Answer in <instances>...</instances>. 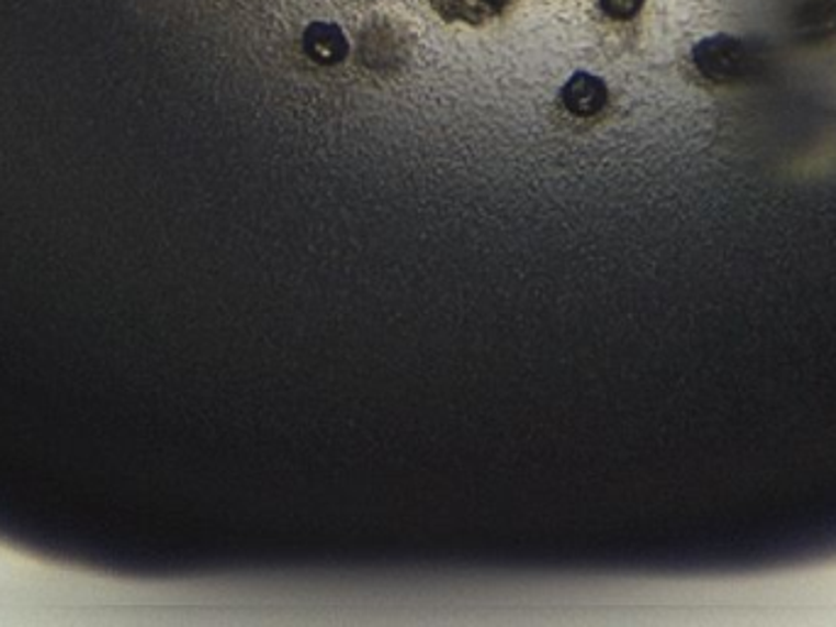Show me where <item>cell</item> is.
<instances>
[{"mask_svg": "<svg viewBox=\"0 0 836 627\" xmlns=\"http://www.w3.org/2000/svg\"><path fill=\"white\" fill-rule=\"evenodd\" d=\"M692 64L697 74L714 87H738L754 81L764 71V57L746 37L720 35L704 37L692 47Z\"/></svg>", "mask_w": 836, "mask_h": 627, "instance_id": "6da1fadb", "label": "cell"}, {"mask_svg": "<svg viewBox=\"0 0 836 627\" xmlns=\"http://www.w3.org/2000/svg\"><path fill=\"white\" fill-rule=\"evenodd\" d=\"M304 47L318 64H336L348 55V40L336 23H310L304 32Z\"/></svg>", "mask_w": 836, "mask_h": 627, "instance_id": "7a4b0ae2", "label": "cell"}, {"mask_svg": "<svg viewBox=\"0 0 836 627\" xmlns=\"http://www.w3.org/2000/svg\"><path fill=\"white\" fill-rule=\"evenodd\" d=\"M563 103L577 115H592L607 103V87L592 74H575L563 87Z\"/></svg>", "mask_w": 836, "mask_h": 627, "instance_id": "3957f363", "label": "cell"}, {"mask_svg": "<svg viewBox=\"0 0 836 627\" xmlns=\"http://www.w3.org/2000/svg\"><path fill=\"white\" fill-rule=\"evenodd\" d=\"M599 3H602L605 13L614 20H631L643 8V0H599Z\"/></svg>", "mask_w": 836, "mask_h": 627, "instance_id": "277c9868", "label": "cell"}]
</instances>
